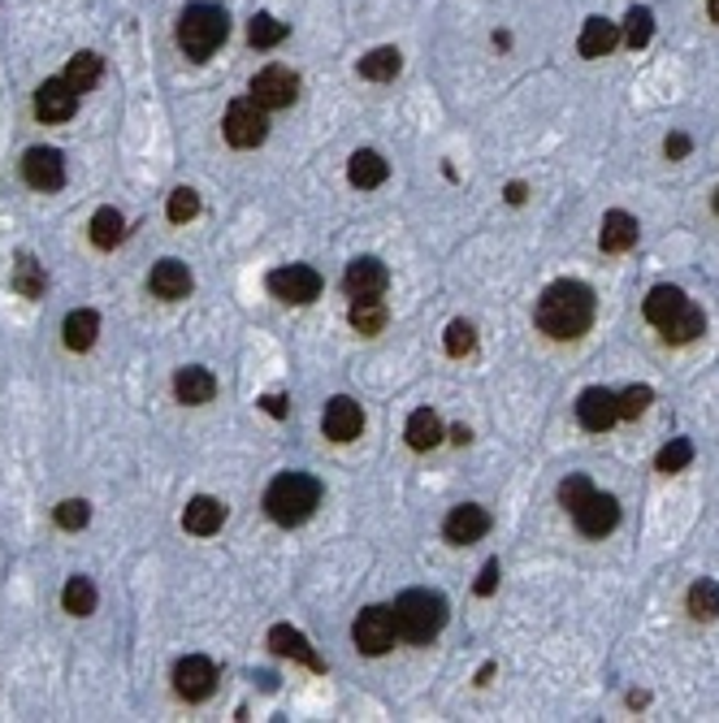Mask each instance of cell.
<instances>
[{"instance_id":"cell-11","label":"cell","mask_w":719,"mask_h":723,"mask_svg":"<svg viewBox=\"0 0 719 723\" xmlns=\"http://www.w3.org/2000/svg\"><path fill=\"white\" fill-rule=\"evenodd\" d=\"M577 420H581L590 434H606V429L620 420V399H615L606 386L581 390V399H577Z\"/></svg>"},{"instance_id":"cell-27","label":"cell","mask_w":719,"mask_h":723,"mask_svg":"<svg viewBox=\"0 0 719 723\" xmlns=\"http://www.w3.org/2000/svg\"><path fill=\"white\" fill-rule=\"evenodd\" d=\"M101 74H105V61H101V52H74L70 57V66H66V83L83 96V92H92L96 83H101Z\"/></svg>"},{"instance_id":"cell-24","label":"cell","mask_w":719,"mask_h":723,"mask_svg":"<svg viewBox=\"0 0 719 723\" xmlns=\"http://www.w3.org/2000/svg\"><path fill=\"white\" fill-rule=\"evenodd\" d=\"M66 347L70 352H92L96 347V334H101V317L92 312V308H74L70 317H66Z\"/></svg>"},{"instance_id":"cell-36","label":"cell","mask_w":719,"mask_h":723,"mask_svg":"<svg viewBox=\"0 0 719 723\" xmlns=\"http://www.w3.org/2000/svg\"><path fill=\"white\" fill-rule=\"evenodd\" d=\"M689 615L703 619V624L719 619V585L716 581H698V585L689 590Z\"/></svg>"},{"instance_id":"cell-26","label":"cell","mask_w":719,"mask_h":723,"mask_svg":"<svg viewBox=\"0 0 719 723\" xmlns=\"http://www.w3.org/2000/svg\"><path fill=\"white\" fill-rule=\"evenodd\" d=\"M615 44H620V26H615L611 17H590L586 31H581V44H577V48H581V57L594 61V57H606Z\"/></svg>"},{"instance_id":"cell-3","label":"cell","mask_w":719,"mask_h":723,"mask_svg":"<svg viewBox=\"0 0 719 723\" xmlns=\"http://www.w3.org/2000/svg\"><path fill=\"white\" fill-rule=\"evenodd\" d=\"M317 507H321V482L308 477V473H282V477H273L269 489H264V511L282 529L304 524Z\"/></svg>"},{"instance_id":"cell-48","label":"cell","mask_w":719,"mask_h":723,"mask_svg":"<svg viewBox=\"0 0 719 723\" xmlns=\"http://www.w3.org/2000/svg\"><path fill=\"white\" fill-rule=\"evenodd\" d=\"M707 13H711V22H719V0H707Z\"/></svg>"},{"instance_id":"cell-28","label":"cell","mask_w":719,"mask_h":723,"mask_svg":"<svg viewBox=\"0 0 719 723\" xmlns=\"http://www.w3.org/2000/svg\"><path fill=\"white\" fill-rule=\"evenodd\" d=\"M13 291L26 295V299H39L48 291V277H44V269L31 251H17V260H13Z\"/></svg>"},{"instance_id":"cell-5","label":"cell","mask_w":719,"mask_h":723,"mask_svg":"<svg viewBox=\"0 0 719 723\" xmlns=\"http://www.w3.org/2000/svg\"><path fill=\"white\" fill-rule=\"evenodd\" d=\"M394 611L390 606H364L356 615V624H352V641H356L360 654H368V659H377V654H386L390 645H394Z\"/></svg>"},{"instance_id":"cell-4","label":"cell","mask_w":719,"mask_h":723,"mask_svg":"<svg viewBox=\"0 0 719 723\" xmlns=\"http://www.w3.org/2000/svg\"><path fill=\"white\" fill-rule=\"evenodd\" d=\"M390 611H394V632H399L403 641H412V645L434 641V637L447 628V615H451V611H447V598L434 594V590H408Z\"/></svg>"},{"instance_id":"cell-41","label":"cell","mask_w":719,"mask_h":723,"mask_svg":"<svg viewBox=\"0 0 719 723\" xmlns=\"http://www.w3.org/2000/svg\"><path fill=\"white\" fill-rule=\"evenodd\" d=\"M52 515H57V524H61L66 533H79V529H87V520H92V507H87L83 498H66V502H61Z\"/></svg>"},{"instance_id":"cell-22","label":"cell","mask_w":719,"mask_h":723,"mask_svg":"<svg viewBox=\"0 0 719 723\" xmlns=\"http://www.w3.org/2000/svg\"><path fill=\"white\" fill-rule=\"evenodd\" d=\"M599 247L606 251V256H620V251L637 247V217H628L624 209H611V213L602 217Z\"/></svg>"},{"instance_id":"cell-31","label":"cell","mask_w":719,"mask_h":723,"mask_svg":"<svg viewBox=\"0 0 719 723\" xmlns=\"http://www.w3.org/2000/svg\"><path fill=\"white\" fill-rule=\"evenodd\" d=\"M121 230H126V222H121L118 209H96V217H92V242L101 251H114L121 242Z\"/></svg>"},{"instance_id":"cell-20","label":"cell","mask_w":719,"mask_h":723,"mask_svg":"<svg viewBox=\"0 0 719 723\" xmlns=\"http://www.w3.org/2000/svg\"><path fill=\"white\" fill-rule=\"evenodd\" d=\"M685 308H689V299H685V291H676V286H655V291L646 295V304H641V312H646V321H650L655 330H668Z\"/></svg>"},{"instance_id":"cell-7","label":"cell","mask_w":719,"mask_h":723,"mask_svg":"<svg viewBox=\"0 0 719 723\" xmlns=\"http://www.w3.org/2000/svg\"><path fill=\"white\" fill-rule=\"evenodd\" d=\"M269 291H273V299L304 308L321 295V273L313 264H282V269L269 273Z\"/></svg>"},{"instance_id":"cell-37","label":"cell","mask_w":719,"mask_h":723,"mask_svg":"<svg viewBox=\"0 0 719 723\" xmlns=\"http://www.w3.org/2000/svg\"><path fill=\"white\" fill-rule=\"evenodd\" d=\"M689 460H694V442H689V438H676V442H668V447L655 455V469L672 477V473L689 469Z\"/></svg>"},{"instance_id":"cell-34","label":"cell","mask_w":719,"mask_h":723,"mask_svg":"<svg viewBox=\"0 0 719 723\" xmlns=\"http://www.w3.org/2000/svg\"><path fill=\"white\" fill-rule=\"evenodd\" d=\"M61 603H66L70 615H92V611H96V585H92L87 577H70Z\"/></svg>"},{"instance_id":"cell-23","label":"cell","mask_w":719,"mask_h":723,"mask_svg":"<svg viewBox=\"0 0 719 723\" xmlns=\"http://www.w3.org/2000/svg\"><path fill=\"white\" fill-rule=\"evenodd\" d=\"M347 178H352V187H360V191H373V187H381L390 178V165L381 161V152L360 147L356 156L347 161Z\"/></svg>"},{"instance_id":"cell-10","label":"cell","mask_w":719,"mask_h":723,"mask_svg":"<svg viewBox=\"0 0 719 723\" xmlns=\"http://www.w3.org/2000/svg\"><path fill=\"white\" fill-rule=\"evenodd\" d=\"M22 178L35 191H61L66 187V156L57 147H31L22 156Z\"/></svg>"},{"instance_id":"cell-9","label":"cell","mask_w":719,"mask_h":723,"mask_svg":"<svg viewBox=\"0 0 719 723\" xmlns=\"http://www.w3.org/2000/svg\"><path fill=\"white\" fill-rule=\"evenodd\" d=\"M174 689H178L182 702H204V698H213V689H217V667H213V659H204V654L178 659V667H174Z\"/></svg>"},{"instance_id":"cell-38","label":"cell","mask_w":719,"mask_h":723,"mask_svg":"<svg viewBox=\"0 0 719 723\" xmlns=\"http://www.w3.org/2000/svg\"><path fill=\"white\" fill-rule=\"evenodd\" d=\"M165 213H169V222H174V226H187V222H196V217H200V195H196L191 187H178V191L169 195Z\"/></svg>"},{"instance_id":"cell-21","label":"cell","mask_w":719,"mask_h":723,"mask_svg":"<svg viewBox=\"0 0 719 723\" xmlns=\"http://www.w3.org/2000/svg\"><path fill=\"white\" fill-rule=\"evenodd\" d=\"M222 524H226V507H222L217 498H209V494L191 498L187 511H182V529L196 533V537H213Z\"/></svg>"},{"instance_id":"cell-8","label":"cell","mask_w":719,"mask_h":723,"mask_svg":"<svg viewBox=\"0 0 719 723\" xmlns=\"http://www.w3.org/2000/svg\"><path fill=\"white\" fill-rule=\"evenodd\" d=\"M226 143L231 147H260L264 143V134H269V118H264V109L247 96V100H235L231 109H226Z\"/></svg>"},{"instance_id":"cell-43","label":"cell","mask_w":719,"mask_h":723,"mask_svg":"<svg viewBox=\"0 0 719 723\" xmlns=\"http://www.w3.org/2000/svg\"><path fill=\"white\" fill-rule=\"evenodd\" d=\"M494 585H498V559H490V564L481 568L478 594H481V598H490V594H494Z\"/></svg>"},{"instance_id":"cell-47","label":"cell","mask_w":719,"mask_h":723,"mask_svg":"<svg viewBox=\"0 0 719 723\" xmlns=\"http://www.w3.org/2000/svg\"><path fill=\"white\" fill-rule=\"evenodd\" d=\"M451 438H456V442H460V447H464V442H469V438H473V434H469V429H464V425H456V429H451Z\"/></svg>"},{"instance_id":"cell-49","label":"cell","mask_w":719,"mask_h":723,"mask_svg":"<svg viewBox=\"0 0 719 723\" xmlns=\"http://www.w3.org/2000/svg\"><path fill=\"white\" fill-rule=\"evenodd\" d=\"M716 213H719V191H716Z\"/></svg>"},{"instance_id":"cell-32","label":"cell","mask_w":719,"mask_h":723,"mask_svg":"<svg viewBox=\"0 0 719 723\" xmlns=\"http://www.w3.org/2000/svg\"><path fill=\"white\" fill-rule=\"evenodd\" d=\"M650 35H655V13H650L646 4H633L628 17H624V44H628V48H646Z\"/></svg>"},{"instance_id":"cell-25","label":"cell","mask_w":719,"mask_h":723,"mask_svg":"<svg viewBox=\"0 0 719 723\" xmlns=\"http://www.w3.org/2000/svg\"><path fill=\"white\" fill-rule=\"evenodd\" d=\"M403 438H408V447H412V451H434V447L443 442V420H438L429 407H421V412H412V416H408Z\"/></svg>"},{"instance_id":"cell-16","label":"cell","mask_w":719,"mask_h":723,"mask_svg":"<svg viewBox=\"0 0 719 723\" xmlns=\"http://www.w3.org/2000/svg\"><path fill=\"white\" fill-rule=\"evenodd\" d=\"M326 438H334V442H352L360 438V429H364V412H360L356 399H347V394H339V399H330L326 403Z\"/></svg>"},{"instance_id":"cell-45","label":"cell","mask_w":719,"mask_h":723,"mask_svg":"<svg viewBox=\"0 0 719 723\" xmlns=\"http://www.w3.org/2000/svg\"><path fill=\"white\" fill-rule=\"evenodd\" d=\"M524 200H529V187L524 182H511L507 187V204H524Z\"/></svg>"},{"instance_id":"cell-2","label":"cell","mask_w":719,"mask_h":723,"mask_svg":"<svg viewBox=\"0 0 719 723\" xmlns=\"http://www.w3.org/2000/svg\"><path fill=\"white\" fill-rule=\"evenodd\" d=\"M226 35H231V13H226L222 4L196 0V4H187V9L178 13L174 39H178V48H182L191 61H209V57L226 44Z\"/></svg>"},{"instance_id":"cell-15","label":"cell","mask_w":719,"mask_h":723,"mask_svg":"<svg viewBox=\"0 0 719 723\" xmlns=\"http://www.w3.org/2000/svg\"><path fill=\"white\" fill-rule=\"evenodd\" d=\"M269 650L282 654V659H295V663H304V667H313V672H326V663L317 659V650L308 645V637H304L299 628H291V624H273V628H269Z\"/></svg>"},{"instance_id":"cell-29","label":"cell","mask_w":719,"mask_h":723,"mask_svg":"<svg viewBox=\"0 0 719 723\" xmlns=\"http://www.w3.org/2000/svg\"><path fill=\"white\" fill-rule=\"evenodd\" d=\"M399 70H403L399 48H373L368 57H360V79H368V83H390Z\"/></svg>"},{"instance_id":"cell-30","label":"cell","mask_w":719,"mask_h":723,"mask_svg":"<svg viewBox=\"0 0 719 723\" xmlns=\"http://www.w3.org/2000/svg\"><path fill=\"white\" fill-rule=\"evenodd\" d=\"M347 317H352V330H356V334L373 339V334H381V325H386V304H381L377 295H360Z\"/></svg>"},{"instance_id":"cell-13","label":"cell","mask_w":719,"mask_h":723,"mask_svg":"<svg viewBox=\"0 0 719 723\" xmlns=\"http://www.w3.org/2000/svg\"><path fill=\"white\" fill-rule=\"evenodd\" d=\"M485 533H490V511L478 507V502L456 507V511L447 515V524H443V537H447L451 546H473Z\"/></svg>"},{"instance_id":"cell-40","label":"cell","mask_w":719,"mask_h":723,"mask_svg":"<svg viewBox=\"0 0 719 723\" xmlns=\"http://www.w3.org/2000/svg\"><path fill=\"white\" fill-rule=\"evenodd\" d=\"M620 399V420H637L650 403H655V390L650 386H628L624 394H615Z\"/></svg>"},{"instance_id":"cell-1","label":"cell","mask_w":719,"mask_h":723,"mask_svg":"<svg viewBox=\"0 0 719 723\" xmlns=\"http://www.w3.org/2000/svg\"><path fill=\"white\" fill-rule=\"evenodd\" d=\"M594 291L586 286V282H573V277H564V282H551L546 291H542V299H538V308H533V321H538V330L546 334V339H559V343H568V339H581L590 325H594Z\"/></svg>"},{"instance_id":"cell-14","label":"cell","mask_w":719,"mask_h":723,"mask_svg":"<svg viewBox=\"0 0 719 723\" xmlns=\"http://www.w3.org/2000/svg\"><path fill=\"white\" fill-rule=\"evenodd\" d=\"M573 515H577V529H581L586 537H606V533L620 524V502H615L611 494H599V489H594Z\"/></svg>"},{"instance_id":"cell-35","label":"cell","mask_w":719,"mask_h":723,"mask_svg":"<svg viewBox=\"0 0 719 723\" xmlns=\"http://www.w3.org/2000/svg\"><path fill=\"white\" fill-rule=\"evenodd\" d=\"M703 330H707V317H703V308H694V304H689V308H685V312H681V317L663 330V339H668V343H694Z\"/></svg>"},{"instance_id":"cell-6","label":"cell","mask_w":719,"mask_h":723,"mask_svg":"<svg viewBox=\"0 0 719 723\" xmlns=\"http://www.w3.org/2000/svg\"><path fill=\"white\" fill-rule=\"evenodd\" d=\"M295 96H299V74L286 70V66H264V70L251 79V100H256L264 114H273V109H291Z\"/></svg>"},{"instance_id":"cell-44","label":"cell","mask_w":719,"mask_h":723,"mask_svg":"<svg viewBox=\"0 0 719 723\" xmlns=\"http://www.w3.org/2000/svg\"><path fill=\"white\" fill-rule=\"evenodd\" d=\"M689 147H694V143H689V134H668V139H663V152H668L672 161L689 156Z\"/></svg>"},{"instance_id":"cell-46","label":"cell","mask_w":719,"mask_h":723,"mask_svg":"<svg viewBox=\"0 0 719 723\" xmlns=\"http://www.w3.org/2000/svg\"><path fill=\"white\" fill-rule=\"evenodd\" d=\"M264 412H269V416H286V403H282L278 394H269V399H264Z\"/></svg>"},{"instance_id":"cell-17","label":"cell","mask_w":719,"mask_h":723,"mask_svg":"<svg viewBox=\"0 0 719 723\" xmlns=\"http://www.w3.org/2000/svg\"><path fill=\"white\" fill-rule=\"evenodd\" d=\"M148 286H152L156 299H169V304H174V299H187L196 282H191V269H187L182 260H161V264L152 269Z\"/></svg>"},{"instance_id":"cell-19","label":"cell","mask_w":719,"mask_h":723,"mask_svg":"<svg viewBox=\"0 0 719 723\" xmlns=\"http://www.w3.org/2000/svg\"><path fill=\"white\" fill-rule=\"evenodd\" d=\"M386 282H390V273H386V264H381L377 256L352 260V264H347V277H343V286H347L352 299H360V295H381Z\"/></svg>"},{"instance_id":"cell-42","label":"cell","mask_w":719,"mask_h":723,"mask_svg":"<svg viewBox=\"0 0 719 723\" xmlns=\"http://www.w3.org/2000/svg\"><path fill=\"white\" fill-rule=\"evenodd\" d=\"M590 494H594V482H590L586 473H573V477H564V482H559V502H564L568 511H577Z\"/></svg>"},{"instance_id":"cell-18","label":"cell","mask_w":719,"mask_h":723,"mask_svg":"<svg viewBox=\"0 0 719 723\" xmlns=\"http://www.w3.org/2000/svg\"><path fill=\"white\" fill-rule=\"evenodd\" d=\"M174 394H178V403H187V407L213 403L217 377H213L209 368H200V364H187V368H178V377H174Z\"/></svg>"},{"instance_id":"cell-39","label":"cell","mask_w":719,"mask_h":723,"mask_svg":"<svg viewBox=\"0 0 719 723\" xmlns=\"http://www.w3.org/2000/svg\"><path fill=\"white\" fill-rule=\"evenodd\" d=\"M473 347H478V330L469 321H451L447 325V356L464 360V356H473Z\"/></svg>"},{"instance_id":"cell-33","label":"cell","mask_w":719,"mask_h":723,"mask_svg":"<svg viewBox=\"0 0 719 723\" xmlns=\"http://www.w3.org/2000/svg\"><path fill=\"white\" fill-rule=\"evenodd\" d=\"M247 39H251V48H278L286 39V22H278L273 13H256L247 26Z\"/></svg>"},{"instance_id":"cell-12","label":"cell","mask_w":719,"mask_h":723,"mask_svg":"<svg viewBox=\"0 0 719 723\" xmlns=\"http://www.w3.org/2000/svg\"><path fill=\"white\" fill-rule=\"evenodd\" d=\"M74 109H79V92L66 83V79H48V83H39V92H35V118L39 121H70L74 118Z\"/></svg>"}]
</instances>
